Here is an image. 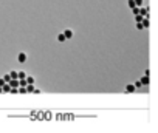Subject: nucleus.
Returning <instances> with one entry per match:
<instances>
[{"label":"nucleus","mask_w":158,"mask_h":133,"mask_svg":"<svg viewBox=\"0 0 158 133\" xmlns=\"http://www.w3.org/2000/svg\"><path fill=\"white\" fill-rule=\"evenodd\" d=\"M139 14L144 16V17H150V16H149V6H143V5H141V6H139Z\"/></svg>","instance_id":"nucleus-1"},{"label":"nucleus","mask_w":158,"mask_h":133,"mask_svg":"<svg viewBox=\"0 0 158 133\" xmlns=\"http://www.w3.org/2000/svg\"><path fill=\"white\" fill-rule=\"evenodd\" d=\"M27 57H28V56H27V53H23V51H22V53H19L17 60H19L20 63H23V62H27Z\"/></svg>","instance_id":"nucleus-2"},{"label":"nucleus","mask_w":158,"mask_h":133,"mask_svg":"<svg viewBox=\"0 0 158 133\" xmlns=\"http://www.w3.org/2000/svg\"><path fill=\"white\" fill-rule=\"evenodd\" d=\"M141 25H143L144 30H147V28L150 26V20H149V17H144V19L141 20Z\"/></svg>","instance_id":"nucleus-3"},{"label":"nucleus","mask_w":158,"mask_h":133,"mask_svg":"<svg viewBox=\"0 0 158 133\" xmlns=\"http://www.w3.org/2000/svg\"><path fill=\"white\" fill-rule=\"evenodd\" d=\"M8 84H10L11 88H19V79H11Z\"/></svg>","instance_id":"nucleus-4"},{"label":"nucleus","mask_w":158,"mask_h":133,"mask_svg":"<svg viewBox=\"0 0 158 133\" xmlns=\"http://www.w3.org/2000/svg\"><path fill=\"white\" fill-rule=\"evenodd\" d=\"M73 34H74V33H73V30H65V31H64L65 39H71V37H73Z\"/></svg>","instance_id":"nucleus-5"},{"label":"nucleus","mask_w":158,"mask_h":133,"mask_svg":"<svg viewBox=\"0 0 158 133\" xmlns=\"http://www.w3.org/2000/svg\"><path fill=\"white\" fill-rule=\"evenodd\" d=\"M133 91H136L135 85H133V84H129V85L126 87V93H133Z\"/></svg>","instance_id":"nucleus-6"},{"label":"nucleus","mask_w":158,"mask_h":133,"mask_svg":"<svg viewBox=\"0 0 158 133\" xmlns=\"http://www.w3.org/2000/svg\"><path fill=\"white\" fill-rule=\"evenodd\" d=\"M139 82H141L143 85H149V82H150V79H149V76H143V78L139 79Z\"/></svg>","instance_id":"nucleus-7"},{"label":"nucleus","mask_w":158,"mask_h":133,"mask_svg":"<svg viewBox=\"0 0 158 133\" xmlns=\"http://www.w3.org/2000/svg\"><path fill=\"white\" fill-rule=\"evenodd\" d=\"M2 90H3V93H10V90H11L10 84H3V85H2Z\"/></svg>","instance_id":"nucleus-8"},{"label":"nucleus","mask_w":158,"mask_h":133,"mask_svg":"<svg viewBox=\"0 0 158 133\" xmlns=\"http://www.w3.org/2000/svg\"><path fill=\"white\" fill-rule=\"evenodd\" d=\"M67 39H65V36H64V33H59L57 34V42H65Z\"/></svg>","instance_id":"nucleus-9"},{"label":"nucleus","mask_w":158,"mask_h":133,"mask_svg":"<svg viewBox=\"0 0 158 133\" xmlns=\"http://www.w3.org/2000/svg\"><path fill=\"white\" fill-rule=\"evenodd\" d=\"M25 78H27L25 71H17V79H25Z\"/></svg>","instance_id":"nucleus-10"},{"label":"nucleus","mask_w":158,"mask_h":133,"mask_svg":"<svg viewBox=\"0 0 158 133\" xmlns=\"http://www.w3.org/2000/svg\"><path fill=\"white\" fill-rule=\"evenodd\" d=\"M25 79H27V85H28V84H34V78H33V76H28V75H27Z\"/></svg>","instance_id":"nucleus-11"},{"label":"nucleus","mask_w":158,"mask_h":133,"mask_svg":"<svg viewBox=\"0 0 158 133\" xmlns=\"http://www.w3.org/2000/svg\"><path fill=\"white\" fill-rule=\"evenodd\" d=\"M144 19V16H141V14H135V22L138 23V22H141Z\"/></svg>","instance_id":"nucleus-12"},{"label":"nucleus","mask_w":158,"mask_h":133,"mask_svg":"<svg viewBox=\"0 0 158 133\" xmlns=\"http://www.w3.org/2000/svg\"><path fill=\"white\" fill-rule=\"evenodd\" d=\"M132 13H133V16L135 14H139V6H133L132 8Z\"/></svg>","instance_id":"nucleus-13"},{"label":"nucleus","mask_w":158,"mask_h":133,"mask_svg":"<svg viewBox=\"0 0 158 133\" xmlns=\"http://www.w3.org/2000/svg\"><path fill=\"white\" fill-rule=\"evenodd\" d=\"M17 90H19V93H20V95H27V88H25V87H19Z\"/></svg>","instance_id":"nucleus-14"},{"label":"nucleus","mask_w":158,"mask_h":133,"mask_svg":"<svg viewBox=\"0 0 158 133\" xmlns=\"http://www.w3.org/2000/svg\"><path fill=\"white\" fill-rule=\"evenodd\" d=\"M127 5H129V8H130V10H132L133 6H136V5H135V2H133V0H127Z\"/></svg>","instance_id":"nucleus-15"},{"label":"nucleus","mask_w":158,"mask_h":133,"mask_svg":"<svg viewBox=\"0 0 158 133\" xmlns=\"http://www.w3.org/2000/svg\"><path fill=\"white\" fill-rule=\"evenodd\" d=\"M3 81H5V82H6V84H8V82H10V81H11V76H10V73H8V75H5V76H3Z\"/></svg>","instance_id":"nucleus-16"},{"label":"nucleus","mask_w":158,"mask_h":133,"mask_svg":"<svg viewBox=\"0 0 158 133\" xmlns=\"http://www.w3.org/2000/svg\"><path fill=\"white\" fill-rule=\"evenodd\" d=\"M133 2H135V5H136V6H141V5L144 3V0H133Z\"/></svg>","instance_id":"nucleus-17"},{"label":"nucleus","mask_w":158,"mask_h":133,"mask_svg":"<svg viewBox=\"0 0 158 133\" xmlns=\"http://www.w3.org/2000/svg\"><path fill=\"white\" fill-rule=\"evenodd\" d=\"M10 76H11V79H17V71H11Z\"/></svg>","instance_id":"nucleus-18"},{"label":"nucleus","mask_w":158,"mask_h":133,"mask_svg":"<svg viewBox=\"0 0 158 133\" xmlns=\"http://www.w3.org/2000/svg\"><path fill=\"white\" fill-rule=\"evenodd\" d=\"M133 85H135V88H141V87H143V84H141L139 81H136V82H135Z\"/></svg>","instance_id":"nucleus-19"},{"label":"nucleus","mask_w":158,"mask_h":133,"mask_svg":"<svg viewBox=\"0 0 158 133\" xmlns=\"http://www.w3.org/2000/svg\"><path fill=\"white\" fill-rule=\"evenodd\" d=\"M33 93H34V95H40V93H42V90H39V88H34V90H33Z\"/></svg>","instance_id":"nucleus-20"},{"label":"nucleus","mask_w":158,"mask_h":133,"mask_svg":"<svg viewBox=\"0 0 158 133\" xmlns=\"http://www.w3.org/2000/svg\"><path fill=\"white\" fill-rule=\"evenodd\" d=\"M136 28H138V30H144V28H143V25H141V22H138V23H136Z\"/></svg>","instance_id":"nucleus-21"},{"label":"nucleus","mask_w":158,"mask_h":133,"mask_svg":"<svg viewBox=\"0 0 158 133\" xmlns=\"http://www.w3.org/2000/svg\"><path fill=\"white\" fill-rule=\"evenodd\" d=\"M144 76H150V70H149V68L144 71Z\"/></svg>","instance_id":"nucleus-22"},{"label":"nucleus","mask_w":158,"mask_h":133,"mask_svg":"<svg viewBox=\"0 0 158 133\" xmlns=\"http://www.w3.org/2000/svg\"><path fill=\"white\" fill-rule=\"evenodd\" d=\"M3 84H6V82H5V81H3V78H2V79H0V87H2Z\"/></svg>","instance_id":"nucleus-23"},{"label":"nucleus","mask_w":158,"mask_h":133,"mask_svg":"<svg viewBox=\"0 0 158 133\" xmlns=\"http://www.w3.org/2000/svg\"><path fill=\"white\" fill-rule=\"evenodd\" d=\"M0 93H3V90H2V87H0Z\"/></svg>","instance_id":"nucleus-24"}]
</instances>
